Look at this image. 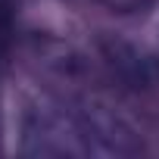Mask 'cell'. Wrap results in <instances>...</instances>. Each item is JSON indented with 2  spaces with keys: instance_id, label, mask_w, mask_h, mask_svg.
Returning <instances> with one entry per match:
<instances>
[{
  "instance_id": "1",
  "label": "cell",
  "mask_w": 159,
  "mask_h": 159,
  "mask_svg": "<svg viewBox=\"0 0 159 159\" xmlns=\"http://www.w3.org/2000/svg\"><path fill=\"white\" fill-rule=\"evenodd\" d=\"M22 156H131L140 153L134 131L94 106L72 109L50 97H34L22 109Z\"/></svg>"
},
{
  "instance_id": "3",
  "label": "cell",
  "mask_w": 159,
  "mask_h": 159,
  "mask_svg": "<svg viewBox=\"0 0 159 159\" xmlns=\"http://www.w3.org/2000/svg\"><path fill=\"white\" fill-rule=\"evenodd\" d=\"M97 3H103L112 13H137V10H147L153 0H97Z\"/></svg>"
},
{
  "instance_id": "2",
  "label": "cell",
  "mask_w": 159,
  "mask_h": 159,
  "mask_svg": "<svg viewBox=\"0 0 159 159\" xmlns=\"http://www.w3.org/2000/svg\"><path fill=\"white\" fill-rule=\"evenodd\" d=\"M109 59L112 66L128 78L134 88H143V84H153L159 78V66L150 53L131 47V44H109Z\"/></svg>"
}]
</instances>
